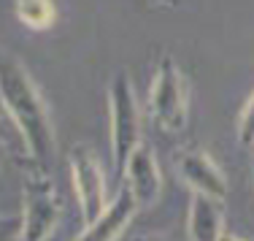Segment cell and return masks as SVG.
<instances>
[{
  "mask_svg": "<svg viewBox=\"0 0 254 241\" xmlns=\"http://www.w3.org/2000/svg\"><path fill=\"white\" fill-rule=\"evenodd\" d=\"M0 106L25 138L33 162L41 171H49L57 147L49 108L30 71L11 54H0Z\"/></svg>",
  "mask_w": 254,
  "mask_h": 241,
  "instance_id": "obj_1",
  "label": "cell"
},
{
  "mask_svg": "<svg viewBox=\"0 0 254 241\" xmlns=\"http://www.w3.org/2000/svg\"><path fill=\"white\" fill-rule=\"evenodd\" d=\"M63 217V198L49 171L33 165L22 182V233L19 241H46Z\"/></svg>",
  "mask_w": 254,
  "mask_h": 241,
  "instance_id": "obj_2",
  "label": "cell"
},
{
  "mask_svg": "<svg viewBox=\"0 0 254 241\" xmlns=\"http://www.w3.org/2000/svg\"><path fill=\"white\" fill-rule=\"evenodd\" d=\"M149 114L165 133H181L190 119V84L173 57H162L149 87Z\"/></svg>",
  "mask_w": 254,
  "mask_h": 241,
  "instance_id": "obj_3",
  "label": "cell"
},
{
  "mask_svg": "<svg viewBox=\"0 0 254 241\" xmlns=\"http://www.w3.org/2000/svg\"><path fill=\"white\" fill-rule=\"evenodd\" d=\"M108 111H111V160L117 173L122 176L130 155L141 144V114L132 92L130 76L119 71L108 87Z\"/></svg>",
  "mask_w": 254,
  "mask_h": 241,
  "instance_id": "obj_4",
  "label": "cell"
},
{
  "mask_svg": "<svg viewBox=\"0 0 254 241\" xmlns=\"http://www.w3.org/2000/svg\"><path fill=\"white\" fill-rule=\"evenodd\" d=\"M68 168H70V182H73V192H76L78 209H81L84 225H89L108 209V187H106L103 168L87 144H73L70 147Z\"/></svg>",
  "mask_w": 254,
  "mask_h": 241,
  "instance_id": "obj_5",
  "label": "cell"
},
{
  "mask_svg": "<svg viewBox=\"0 0 254 241\" xmlns=\"http://www.w3.org/2000/svg\"><path fill=\"white\" fill-rule=\"evenodd\" d=\"M122 179H125V187L132 192L138 209H146V206H154L162 195V171H160V162H157V155L149 144H138L135 152L130 155L125 171H122Z\"/></svg>",
  "mask_w": 254,
  "mask_h": 241,
  "instance_id": "obj_6",
  "label": "cell"
},
{
  "mask_svg": "<svg viewBox=\"0 0 254 241\" xmlns=\"http://www.w3.org/2000/svg\"><path fill=\"white\" fill-rule=\"evenodd\" d=\"M176 168L179 176L192 187V192L216 198V201L227 198V176L205 149H184L176 158Z\"/></svg>",
  "mask_w": 254,
  "mask_h": 241,
  "instance_id": "obj_7",
  "label": "cell"
},
{
  "mask_svg": "<svg viewBox=\"0 0 254 241\" xmlns=\"http://www.w3.org/2000/svg\"><path fill=\"white\" fill-rule=\"evenodd\" d=\"M138 212H141V209H138L132 192L127 187H122L98 220L84 225V231L76 236V241H117L127 228H130L132 217Z\"/></svg>",
  "mask_w": 254,
  "mask_h": 241,
  "instance_id": "obj_8",
  "label": "cell"
},
{
  "mask_svg": "<svg viewBox=\"0 0 254 241\" xmlns=\"http://www.w3.org/2000/svg\"><path fill=\"white\" fill-rule=\"evenodd\" d=\"M187 236L190 241H219L225 236V201L192 192L187 212Z\"/></svg>",
  "mask_w": 254,
  "mask_h": 241,
  "instance_id": "obj_9",
  "label": "cell"
},
{
  "mask_svg": "<svg viewBox=\"0 0 254 241\" xmlns=\"http://www.w3.org/2000/svg\"><path fill=\"white\" fill-rule=\"evenodd\" d=\"M16 16L33 30H46L52 27L57 11L52 0H16Z\"/></svg>",
  "mask_w": 254,
  "mask_h": 241,
  "instance_id": "obj_10",
  "label": "cell"
},
{
  "mask_svg": "<svg viewBox=\"0 0 254 241\" xmlns=\"http://www.w3.org/2000/svg\"><path fill=\"white\" fill-rule=\"evenodd\" d=\"M238 141H241V147H254V92L249 95V100L244 103V108H241Z\"/></svg>",
  "mask_w": 254,
  "mask_h": 241,
  "instance_id": "obj_11",
  "label": "cell"
},
{
  "mask_svg": "<svg viewBox=\"0 0 254 241\" xmlns=\"http://www.w3.org/2000/svg\"><path fill=\"white\" fill-rule=\"evenodd\" d=\"M22 214H0V241H19Z\"/></svg>",
  "mask_w": 254,
  "mask_h": 241,
  "instance_id": "obj_12",
  "label": "cell"
},
{
  "mask_svg": "<svg viewBox=\"0 0 254 241\" xmlns=\"http://www.w3.org/2000/svg\"><path fill=\"white\" fill-rule=\"evenodd\" d=\"M132 241H176V239L162 236V233H141V236H135Z\"/></svg>",
  "mask_w": 254,
  "mask_h": 241,
  "instance_id": "obj_13",
  "label": "cell"
},
{
  "mask_svg": "<svg viewBox=\"0 0 254 241\" xmlns=\"http://www.w3.org/2000/svg\"><path fill=\"white\" fill-rule=\"evenodd\" d=\"M219 241H246V239H241V236H233V233H227V231H225V236H222Z\"/></svg>",
  "mask_w": 254,
  "mask_h": 241,
  "instance_id": "obj_14",
  "label": "cell"
},
{
  "mask_svg": "<svg viewBox=\"0 0 254 241\" xmlns=\"http://www.w3.org/2000/svg\"><path fill=\"white\" fill-rule=\"evenodd\" d=\"M157 3H162V5H179L181 0H157Z\"/></svg>",
  "mask_w": 254,
  "mask_h": 241,
  "instance_id": "obj_15",
  "label": "cell"
}]
</instances>
